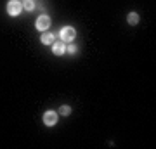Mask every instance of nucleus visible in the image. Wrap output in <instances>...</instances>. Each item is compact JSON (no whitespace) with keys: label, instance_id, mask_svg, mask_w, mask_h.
Listing matches in <instances>:
<instances>
[{"label":"nucleus","instance_id":"obj_1","mask_svg":"<svg viewBox=\"0 0 156 149\" xmlns=\"http://www.w3.org/2000/svg\"><path fill=\"white\" fill-rule=\"evenodd\" d=\"M76 37V31H75V28L71 26H64L61 30V40L62 42H73Z\"/></svg>","mask_w":156,"mask_h":149},{"label":"nucleus","instance_id":"obj_2","mask_svg":"<svg viewBox=\"0 0 156 149\" xmlns=\"http://www.w3.org/2000/svg\"><path fill=\"white\" fill-rule=\"evenodd\" d=\"M44 123L47 125V127H54V125L57 123V113L56 111H52V109L45 111L44 113Z\"/></svg>","mask_w":156,"mask_h":149},{"label":"nucleus","instance_id":"obj_3","mask_svg":"<svg viewBox=\"0 0 156 149\" xmlns=\"http://www.w3.org/2000/svg\"><path fill=\"white\" fill-rule=\"evenodd\" d=\"M21 2L19 0H11L9 4H7V12L11 14V16H17V14H21Z\"/></svg>","mask_w":156,"mask_h":149},{"label":"nucleus","instance_id":"obj_4","mask_svg":"<svg viewBox=\"0 0 156 149\" xmlns=\"http://www.w3.org/2000/svg\"><path fill=\"white\" fill-rule=\"evenodd\" d=\"M49 26H50V17L49 16H40L38 19H37V30L45 31Z\"/></svg>","mask_w":156,"mask_h":149},{"label":"nucleus","instance_id":"obj_5","mask_svg":"<svg viewBox=\"0 0 156 149\" xmlns=\"http://www.w3.org/2000/svg\"><path fill=\"white\" fill-rule=\"evenodd\" d=\"M52 52H54V55H62L66 52V47H64L62 42H56V44L52 45Z\"/></svg>","mask_w":156,"mask_h":149},{"label":"nucleus","instance_id":"obj_6","mask_svg":"<svg viewBox=\"0 0 156 149\" xmlns=\"http://www.w3.org/2000/svg\"><path fill=\"white\" fill-rule=\"evenodd\" d=\"M40 42L44 45H50L52 42H54V35L52 33H44L42 35V38H40Z\"/></svg>","mask_w":156,"mask_h":149},{"label":"nucleus","instance_id":"obj_7","mask_svg":"<svg viewBox=\"0 0 156 149\" xmlns=\"http://www.w3.org/2000/svg\"><path fill=\"white\" fill-rule=\"evenodd\" d=\"M127 21H128V24H132V26H134V24H139V14H137V12H130Z\"/></svg>","mask_w":156,"mask_h":149},{"label":"nucleus","instance_id":"obj_8","mask_svg":"<svg viewBox=\"0 0 156 149\" xmlns=\"http://www.w3.org/2000/svg\"><path fill=\"white\" fill-rule=\"evenodd\" d=\"M23 7H24L26 11H33V9H35V0H24Z\"/></svg>","mask_w":156,"mask_h":149},{"label":"nucleus","instance_id":"obj_9","mask_svg":"<svg viewBox=\"0 0 156 149\" xmlns=\"http://www.w3.org/2000/svg\"><path fill=\"white\" fill-rule=\"evenodd\" d=\"M69 113H71V108H69V106H61V108H59V115L69 116Z\"/></svg>","mask_w":156,"mask_h":149},{"label":"nucleus","instance_id":"obj_10","mask_svg":"<svg viewBox=\"0 0 156 149\" xmlns=\"http://www.w3.org/2000/svg\"><path fill=\"white\" fill-rule=\"evenodd\" d=\"M68 52H69V54H75V52H76V47H75V45H69V47H68Z\"/></svg>","mask_w":156,"mask_h":149}]
</instances>
